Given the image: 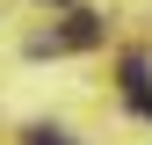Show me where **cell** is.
<instances>
[{"label":"cell","instance_id":"cell-1","mask_svg":"<svg viewBox=\"0 0 152 145\" xmlns=\"http://www.w3.org/2000/svg\"><path fill=\"white\" fill-rule=\"evenodd\" d=\"M94 36H102V29H94V15H72V22L58 29V51H87Z\"/></svg>","mask_w":152,"mask_h":145},{"label":"cell","instance_id":"cell-2","mask_svg":"<svg viewBox=\"0 0 152 145\" xmlns=\"http://www.w3.org/2000/svg\"><path fill=\"white\" fill-rule=\"evenodd\" d=\"M29 145H72L65 131H51V123H36V131H29Z\"/></svg>","mask_w":152,"mask_h":145},{"label":"cell","instance_id":"cell-3","mask_svg":"<svg viewBox=\"0 0 152 145\" xmlns=\"http://www.w3.org/2000/svg\"><path fill=\"white\" fill-rule=\"evenodd\" d=\"M130 109H138V116H152V87H138V94H130Z\"/></svg>","mask_w":152,"mask_h":145}]
</instances>
